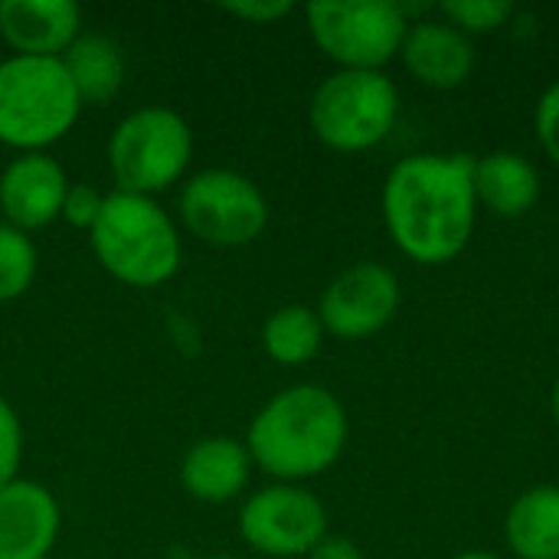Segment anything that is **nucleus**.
<instances>
[{"label":"nucleus","mask_w":559,"mask_h":559,"mask_svg":"<svg viewBox=\"0 0 559 559\" xmlns=\"http://www.w3.org/2000/svg\"><path fill=\"white\" fill-rule=\"evenodd\" d=\"M239 537L262 557H308L328 537V511L308 488L275 481L246 498Z\"/></svg>","instance_id":"9"},{"label":"nucleus","mask_w":559,"mask_h":559,"mask_svg":"<svg viewBox=\"0 0 559 559\" xmlns=\"http://www.w3.org/2000/svg\"><path fill=\"white\" fill-rule=\"evenodd\" d=\"M98 265L121 285L157 288L180 272L183 242L170 213L141 193H105L102 213L88 229Z\"/></svg>","instance_id":"3"},{"label":"nucleus","mask_w":559,"mask_h":559,"mask_svg":"<svg viewBox=\"0 0 559 559\" xmlns=\"http://www.w3.org/2000/svg\"><path fill=\"white\" fill-rule=\"evenodd\" d=\"M324 344V324L308 305H282L262 324V347L269 360L282 367H301L318 357Z\"/></svg>","instance_id":"19"},{"label":"nucleus","mask_w":559,"mask_h":559,"mask_svg":"<svg viewBox=\"0 0 559 559\" xmlns=\"http://www.w3.org/2000/svg\"><path fill=\"white\" fill-rule=\"evenodd\" d=\"M504 540L518 559H559V488H527L508 511Z\"/></svg>","instance_id":"18"},{"label":"nucleus","mask_w":559,"mask_h":559,"mask_svg":"<svg viewBox=\"0 0 559 559\" xmlns=\"http://www.w3.org/2000/svg\"><path fill=\"white\" fill-rule=\"evenodd\" d=\"M380 210L393 246L419 265L459 259L475 233V157L413 154L383 180Z\"/></svg>","instance_id":"1"},{"label":"nucleus","mask_w":559,"mask_h":559,"mask_svg":"<svg viewBox=\"0 0 559 559\" xmlns=\"http://www.w3.org/2000/svg\"><path fill=\"white\" fill-rule=\"evenodd\" d=\"M252 468L246 442L233 436H206L187 449L180 462V485L203 504H229L246 491Z\"/></svg>","instance_id":"15"},{"label":"nucleus","mask_w":559,"mask_h":559,"mask_svg":"<svg viewBox=\"0 0 559 559\" xmlns=\"http://www.w3.org/2000/svg\"><path fill=\"white\" fill-rule=\"evenodd\" d=\"M180 219L190 236L216 249L255 242L269 226V200L259 183L233 167H206L193 174L177 197Z\"/></svg>","instance_id":"8"},{"label":"nucleus","mask_w":559,"mask_h":559,"mask_svg":"<svg viewBox=\"0 0 559 559\" xmlns=\"http://www.w3.org/2000/svg\"><path fill=\"white\" fill-rule=\"evenodd\" d=\"M46 559H59V557H46Z\"/></svg>","instance_id":"30"},{"label":"nucleus","mask_w":559,"mask_h":559,"mask_svg":"<svg viewBox=\"0 0 559 559\" xmlns=\"http://www.w3.org/2000/svg\"><path fill=\"white\" fill-rule=\"evenodd\" d=\"M82 115V98L62 59H0V144L29 154L62 141Z\"/></svg>","instance_id":"4"},{"label":"nucleus","mask_w":559,"mask_h":559,"mask_svg":"<svg viewBox=\"0 0 559 559\" xmlns=\"http://www.w3.org/2000/svg\"><path fill=\"white\" fill-rule=\"evenodd\" d=\"M308 559H364V554H360V547L354 540L328 534L324 540H318V547L308 554Z\"/></svg>","instance_id":"26"},{"label":"nucleus","mask_w":559,"mask_h":559,"mask_svg":"<svg viewBox=\"0 0 559 559\" xmlns=\"http://www.w3.org/2000/svg\"><path fill=\"white\" fill-rule=\"evenodd\" d=\"M23 465V423L16 409L0 396V488L20 478Z\"/></svg>","instance_id":"22"},{"label":"nucleus","mask_w":559,"mask_h":559,"mask_svg":"<svg viewBox=\"0 0 559 559\" xmlns=\"http://www.w3.org/2000/svg\"><path fill=\"white\" fill-rule=\"evenodd\" d=\"M347 445V413L318 383H295L275 393L249 423L246 449L252 465L282 485L324 475Z\"/></svg>","instance_id":"2"},{"label":"nucleus","mask_w":559,"mask_h":559,"mask_svg":"<svg viewBox=\"0 0 559 559\" xmlns=\"http://www.w3.org/2000/svg\"><path fill=\"white\" fill-rule=\"evenodd\" d=\"M200 559H246V557H226V554H219V557H200Z\"/></svg>","instance_id":"29"},{"label":"nucleus","mask_w":559,"mask_h":559,"mask_svg":"<svg viewBox=\"0 0 559 559\" xmlns=\"http://www.w3.org/2000/svg\"><path fill=\"white\" fill-rule=\"evenodd\" d=\"M455 559H501V557H495V554H485V550H465V554H459Z\"/></svg>","instance_id":"28"},{"label":"nucleus","mask_w":559,"mask_h":559,"mask_svg":"<svg viewBox=\"0 0 559 559\" xmlns=\"http://www.w3.org/2000/svg\"><path fill=\"white\" fill-rule=\"evenodd\" d=\"M314 46L337 69L383 72L400 56L409 16L390 0H318L305 7Z\"/></svg>","instance_id":"7"},{"label":"nucleus","mask_w":559,"mask_h":559,"mask_svg":"<svg viewBox=\"0 0 559 559\" xmlns=\"http://www.w3.org/2000/svg\"><path fill=\"white\" fill-rule=\"evenodd\" d=\"M82 36V10L72 0H0V39L13 56L62 59Z\"/></svg>","instance_id":"13"},{"label":"nucleus","mask_w":559,"mask_h":559,"mask_svg":"<svg viewBox=\"0 0 559 559\" xmlns=\"http://www.w3.org/2000/svg\"><path fill=\"white\" fill-rule=\"evenodd\" d=\"M475 197L488 213L521 219L540 200V174L518 151H491L475 157Z\"/></svg>","instance_id":"16"},{"label":"nucleus","mask_w":559,"mask_h":559,"mask_svg":"<svg viewBox=\"0 0 559 559\" xmlns=\"http://www.w3.org/2000/svg\"><path fill=\"white\" fill-rule=\"evenodd\" d=\"M39 269L29 233L0 219V301H16L29 292Z\"/></svg>","instance_id":"20"},{"label":"nucleus","mask_w":559,"mask_h":559,"mask_svg":"<svg viewBox=\"0 0 559 559\" xmlns=\"http://www.w3.org/2000/svg\"><path fill=\"white\" fill-rule=\"evenodd\" d=\"M62 164L46 151L16 154L0 170V213L3 223L33 233L59 219L62 200L69 190Z\"/></svg>","instance_id":"11"},{"label":"nucleus","mask_w":559,"mask_h":559,"mask_svg":"<svg viewBox=\"0 0 559 559\" xmlns=\"http://www.w3.org/2000/svg\"><path fill=\"white\" fill-rule=\"evenodd\" d=\"M193 160V131L180 111L144 105L128 111L108 138V167L115 190L157 197L174 187Z\"/></svg>","instance_id":"5"},{"label":"nucleus","mask_w":559,"mask_h":559,"mask_svg":"<svg viewBox=\"0 0 559 559\" xmlns=\"http://www.w3.org/2000/svg\"><path fill=\"white\" fill-rule=\"evenodd\" d=\"M62 531V511L39 481L13 478L0 488V559H46Z\"/></svg>","instance_id":"12"},{"label":"nucleus","mask_w":559,"mask_h":559,"mask_svg":"<svg viewBox=\"0 0 559 559\" xmlns=\"http://www.w3.org/2000/svg\"><path fill=\"white\" fill-rule=\"evenodd\" d=\"M102 203H105V193L95 190L92 183H69L59 219H66L75 229H92L102 213Z\"/></svg>","instance_id":"23"},{"label":"nucleus","mask_w":559,"mask_h":559,"mask_svg":"<svg viewBox=\"0 0 559 559\" xmlns=\"http://www.w3.org/2000/svg\"><path fill=\"white\" fill-rule=\"evenodd\" d=\"M62 66L82 98V105H105L111 102L128 75L124 49L102 33H82L62 56Z\"/></svg>","instance_id":"17"},{"label":"nucleus","mask_w":559,"mask_h":559,"mask_svg":"<svg viewBox=\"0 0 559 559\" xmlns=\"http://www.w3.org/2000/svg\"><path fill=\"white\" fill-rule=\"evenodd\" d=\"M439 10H442V20L452 23L455 29H462L468 39L501 29L508 23V16L514 13V7L508 0H449Z\"/></svg>","instance_id":"21"},{"label":"nucleus","mask_w":559,"mask_h":559,"mask_svg":"<svg viewBox=\"0 0 559 559\" xmlns=\"http://www.w3.org/2000/svg\"><path fill=\"white\" fill-rule=\"evenodd\" d=\"M223 10L236 20L269 26V23H278L282 16H288L295 10V3L292 0H236V3H223Z\"/></svg>","instance_id":"25"},{"label":"nucleus","mask_w":559,"mask_h":559,"mask_svg":"<svg viewBox=\"0 0 559 559\" xmlns=\"http://www.w3.org/2000/svg\"><path fill=\"white\" fill-rule=\"evenodd\" d=\"M406 69L413 79H419L426 88H459L468 82L475 69V46L472 39L455 29L445 20H416L406 29L403 49H400Z\"/></svg>","instance_id":"14"},{"label":"nucleus","mask_w":559,"mask_h":559,"mask_svg":"<svg viewBox=\"0 0 559 559\" xmlns=\"http://www.w3.org/2000/svg\"><path fill=\"white\" fill-rule=\"evenodd\" d=\"M534 124H537V138H540L547 157L559 167V82H554V85L540 95Z\"/></svg>","instance_id":"24"},{"label":"nucleus","mask_w":559,"mask_h":559,"mask_svg":"<svg viewBox=\"0 0 559 559\" xmlns=\"http://www.w3.org/2000/svg\"><path fill=\"white\" fill-rule=\"evenodd\" d=\"M550 413H554V419H557L559 426V380L554 383V390H550Z\"/></svg>","instance_id":"27"},{"label":"nucleus","mask_w":559,"mask_h":559,"mask_svg":"<svg viewBox=\"0 0 559 559\" xmlns=\"http://www.w3.org/2000/svg\"><path fill=\"white\" fill-rule=\"evenodd\" d=\"M400 92L383 72L337 69L311 95L308 121L314 138L341 154L377 147L396 124Z\"/></svg>","instance_id":"6"},{"label":"nucleus","mask_w":559,"mask_h":559,"mask_svg":"<svg viewBox=\"0 0 559 559\" xmlns=\"http://www.w3.org/2000/svg\"><path fill=\"white\" fill-rule=\"evenodd\" d=\"M400 308V282L380 262H357L344 269L321 295L318 318L324 334L341 341H364L383 331Z\"/></svg>","instance_id":"10"}]
</instances>
